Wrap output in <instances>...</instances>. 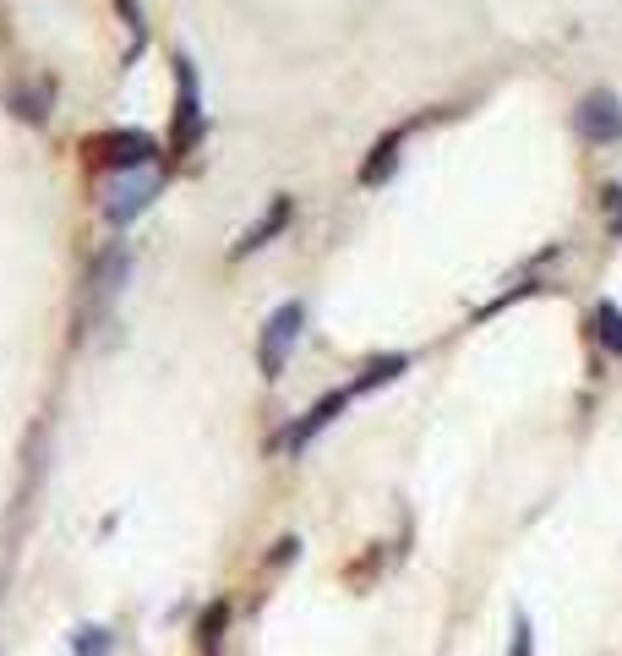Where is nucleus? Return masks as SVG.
Here are the masks:
<instances>
[{
    "label": "nucleus",
    "instance_id": "f257e3e1",
    "mask_svg": "<svg viewBox=\"0 0 622 656\" xmlns=\"http://www.w3.org/2000/svg\"><path fill=\"white\" fill-rule=\"evenodd\" d=\"M88 153H93V165H104V170L137 176L142 165H153V159H159V142H153L148 131L126 127V131H104V137H88Z\"/></svg>",
    "mask_w": 622,
    "mask_h": 656
},
{
    "label": "nucleus",
    "instance_id": "f03ea898",
    "mask_svg": "<svg viewBox=\"0 0 622 656\" xmlns=\"http://www.w3.org/2000/svg\"><path fill=\"white\" fill-rule=\"evenodd\" d=\"M301 324H307V307H301V301H284V307L262 324V339H257V367H262V378H279V372H284V361H290V350H295V339H301Z\"/></svg>",
    "mask_w": 622,
    "mask_h": 656
},
{
    "label": "nucleus",
    "instance_id": "7ed1b4c3",
    "mask_svg": "<svg viewBox=\"0 0 622 656\" xmlns=\"http://www.w3.org/2000/svg\"><path fill=\"white\" fill-rule=\"evenodd\" d=\"M579 131L590 142H618L622 137V99L612 88H595V93L579 99Z\"/></svg>",
    "mask_w": 622,
    "mask_h": 656
},
{
    "label": "nucleus",
    "instance_id": "20e7f679",
    "mask_svg": "<svg viewBox=\"0 0 622 656\" xmlns=\"http://www.w3.org/2000/svg\"><path fill=\"white\" fill-rule=\"evenodd\" d=\"M175 82H181V93H175V153H187L191 142H197V127H202V99H197V71H191V61H187V56L175 61Z\"/></svg>",
    "mask_w": 622,
    "mask_h": 656
},
{
    "label": "nucleus",
    "instance_id": "39448f33",
    "mask_svg": "<svg viewBox=\"0 0 622 656\" xmlns=\"http://www.w3.org/2000/svg\"><path fill=\"white\" fill-rule=\"evenodd\" d=\"M350 399H355V394H350V389H339V394H322V399L311 405L307 416H301V421H295V427L284 433V449H290V455H301V449H307L311 438H317V433H322V427H328V421H333V416H339V410L350 405Z\"/></svg>",
    "mask_w": 622,
    "mask_h": 656
},
{
    "label": "nucleus",
    "instance_id": "423d86ee",
    "mask_svg": "<svg viewBox=\"0 0 622 656\" xmlns=\"http://www.w3.org/2000/svg\"><path fill=\"white\" fill-rule=\"evenodd\" d=\"M290 213H295V202H290V197H273V202H268V213H262L247 236L235 241V258H247V252H257V247H268V241L290 225Z\"/></svg>",
    "mask_w": 622,
    "mask_h": 656
},
{
    "label": "nucleus",
    "instance_id": "0eeeda50",
    "mask_svg": "<svg viewBox=\"0 0 622 656\" xmlns=\"http://www.w3.org/2000/svg\"><path fill=\"white\" fill-rule=\"evenodd\" d=\"M148 202H153V181H148V176H137V181H126L121 192L104 202V219H110V225H126V219H137Z\"/></svg>",
    "mask_w": 622,
    "mask_h": 656
},
{
    "label": "nucleus",
    "instance_id": "6e6552de",
    "mask_svg": "<svg viewBox=\"0 0 622 656\" xmlns=\"http://www.w3.org/2000/svg\"><path fill=\"white\" fill-rule=\"evenodd\" d=\"M399 148H404V127H393L372 148V159L361 165V187H377V181H388V176H393V165H399Z\"/></svg>",
    "mask_w": 622,
    "mask_h": 656
},
{
    "label": "nucleus",
    "instance_id": "1a4fd4ad",
    "mask_svg": "<svg viewBox=\"0 0 622 656\" xmlns=\"http://www.w3.org/2000/svg\"><path fill=\"white\" fill-rule=\"evenodd\" d=\"M11 110H17L22 121L44 127V116H50V82H39V88H17V93H11Z\"/></svg>",
    "mask_w": 622,
    "mask_h": 656
},
{
    "label": "nucleus",
    "instance_id": "9d476101",
    "mask_svg": "<svg viewBox=\"0 0 622 656\" xmlns=\"http://www.w3.org/2000/svg\"><path fill=\"white\" fill-rule=\"evenodd\" d=\"M404 367H410V356H377V361H367V372L355 378V389L350 394H367V389H377V384H393Z\"/></svg>",
    "mask_w": 622,
    "mask_h": 656
},
{
    "label": "nucleus",
    "instance_id": "9b49d317",
    "mask_svg": "<svg viewBox=\"0 0 622 656\" xmlns=\"http://www.w3.org/2000/svg\"><path fill=\"white\" fill-rule=\"evenodd\" d=\"M590 324H595V339H601L612 356H622V307H618V301H601Z\"/></svg>",
    "mask_w": 622,
    "mask_h": 656
},
{
    "label": "nucleus",
    "instance_id": "f8f14e48",
    "mask_svg": "<svg viewBox=\"0 0 622 656\" xmlns=\"http://www.w3.org/2000/svg\"><path fill=\"white\" fill-rule=\"evenodd\" d=\"M71 652L77 656H110V629H93V624L77 629V635H71Z\"/></svg>",
    "mask_w": 622,
    "mask_h": 656
},
{
    "label": "nucleus",
    "instance_id": "ddd939ff",
    "mask_svg": "<svg viewBox=\"0 0 622 656\" xmlns=\"http://www.w3.org/2000/svg\"><path fill=\"white\" fill-rule=\"evenodd\" d=\"M224 618H230V607H224V602H213V607H208V618H202V652H208V656L219 652V635H224Z\"/></svg>",
    "mask_w": 622,
    "mask_h": 656
},
{
    "label": "nucleus",
    "instance_id": "4468645a",
    "mask_svg": "<svg viewBox=\"0 0 622 656\" xmlns=\"http://www.w3.org/2000/svg\"><path fill=\"white\" fill-rule=\"evenodd\" d=\"M601 213H606V225H612V236H622V187H601Z\"/></svg>",
    "mask_w": 622,
    "mask_h": 656
},
{
    "label": "nucleus",
    "instance_id": "2eb2a0df",
    "mask_svg": "<svg viewBox=\"0 0 622 656\" xmlns=\"http://www.w3.org/2000/svg\"><path fill=\"white\" fill-rule=\"evenodd\" d=\"M508 656H535V635H530V618L524 613L513 618V646H508Z\"/></svg>",
    "mask_w": 622,
    "mask_h": 656
}]
</instances>
